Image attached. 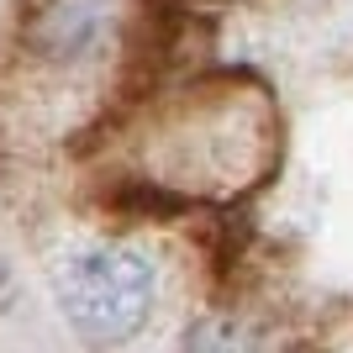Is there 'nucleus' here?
<instances>
[{"mask_svg": "<svg viewBox=\"0 0 353 353\" xmlns=\"http://www.w3.org/2000/svg\"><path fill=\"white\" fill-rule=\"evenodd\" d=\"M59 306L90 343L117 348L153 311V269L132 248H85L59 269Z\"/></svg>", "mask_w": 353, "mask_h": 353, "instance_id": "f257e3e1", "label": "nucleus"}]
</instances>
